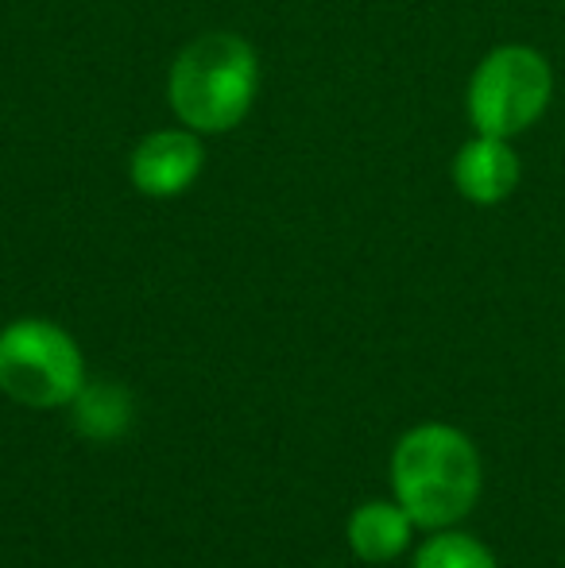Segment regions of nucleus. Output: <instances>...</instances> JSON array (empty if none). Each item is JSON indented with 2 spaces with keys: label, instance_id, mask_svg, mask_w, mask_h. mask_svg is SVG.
Segmentation results:
<instances>
[{
  "label": "nucleus",
  "instance_id": "obj_1",
  "mask_svg": "<svg viewBox=\"0 0 565 568\" xmlns=\"http://www.w3.org/2000/svg\"><path fill=\"white\" fill-rule=\"evenodd\" d=\"M392 487L415 526L445 530L473 510L481 495V456L453 426H418L395 445Z\"/></svg>",
  "mask_w": 565,
  "mask_h": 568
},
{
  "label": "nucleus",
  "instance_id": "obj_2",
  "mask_svg": "<svg viewBox=\"0 0 565 568\" xmlns=\"http://www.w3.org/2000/svg\"><path fill=\"white\" fill-rule=\"evenodd\" d=\"M256 93V54L244 39L218 31L179 54L171 70V105L198 132H229Z\"/></svg>",
  "mask_w": 565,
  "mask_h": 568
},
{
  "label": "nucleus",
  "instance_id": "obj_3",
  "mask_svg": "<svg viewBox=\"0 0 565 568\" xmlns=\"http://www.w3.org/2000/svg\"><path fill=\"white\" fill-rule=\"evenodd\" d=\"M82 387V352L59 325L28 317L0 333V390L12 403L51 410L74 403Z\"/></svg>",
  "mask_w": 565,
  "mask_h": 568
},
{
  "label": "nucleus",
  "instance_id": "obj_4",
  "mask_svg": "<svg viewBox=\"0 0 565 568\" xmlns=\"http://www.w3.org/2000/svg\"><path fill=\"white\" fill-rule=\"evenodd\" d=\"M546 101H551V67L527 47H500L481 62L468 85V116L481 135H500V140L538 120Z\"/></svg>",
  "mask_w": 565,
  "mask_h": 568
},
{
  "label": "nucleus",
  "instance_id": "obj_5",
  "mask_svg": "<svg viewBox=\"0 0 565 568\" xmlns=\"http://www.w3.org/2000/svg\"><path fill=\"white\" fill-rule=\"evenodd\" d=\"M202 171V148L190 132H155L132 155V182L148 197H174Z\"/></svg>",
  "mask_w": 565,
  "mask_h": 568
},
{
  "label": "nucleus",
  "instance_id": "obj_6",
  "mask_svg": "<svg viewBox=\"0 0 565 568\" xmlns=\"http://www.w3.org/2000/svg\"><path fill=\"white\" fill-rule=\"evenodd\" d=\"M453 182L476 205L504 202L519 182V159L500 135H481L468 148H461L457 163H453Z\"/></svg>",
  "mask_w": 565,
  "mask_h": 568
},
{
  "label": "nucleus",
  "instance_id": "obj_7",
  "mask_svg": "<svg viewBox=\"0 0 565 568\" xmlns=\"http://www.w3.org/2000/svg\"><path fill=\"white\" fill-rule=\"evenodd\" d=\"M411 515L400 503H364L349 518V546L361 561H392L411 541Z\"/></svg>",
  "mask_w": 565,
  "mask_h": 568
},
{
  "label": "nucleus",
  "instance_id": "obj_8",
  "mask_svg": "<svg viewBox=\"0 0 565 568\" xmlns=\"http://www.w3.org/2000/svg\"><path fill=\"white\" fill-rule=\"evenodd\" d=\"M78 406V429L85 437H117L129 426V398H124L121 387H82L74 398Z\"/></svg>",
  "mask_w": 565,
  "mask_h": 568
},
{
  "label": "nucleus",
  "instance_id": "obj_9",
  "mask_svg": "<svg viewBox=\"0 0 565 568\" xmlns=\"http://www.w3.org/2000/svg\"><path fill=\"white\" fill-rule=\"evenodd\" d=\"M415 568H496V557L468 534H437L418 549Z\"/></svg>",
  "mask_w": 565,
  "mask_h": 568
}]
</instances>
